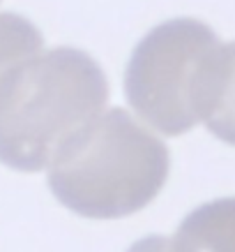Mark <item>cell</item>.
<instances>
[{
	"mask_svg": "<svg viewBox=\"0 0 235 252\" xmlns=\"http://www.w3.org/2000/svg\"><path fill=\"white\" fill-rule=\"evenodd\" d=\"M108 102L99 63L81 49L55 46L9 72L0 84V162L42 171Z\"/></svg>",
	"mask_w": 235,
	"mask_h": 252,
	"instance_id": "cell-1",
	"label": "cell"
},
{
	"mask_svg": "<svg viewBox=\"0 0 235 252\" xmlns=\"http://www.w3.org/2000/svg\"><path fill=\"white\" fill-rule=\"evenodd\" d=\"M171 171L166 144L120 107L99 114L55 153L49 188L62 206L92 220L145 208Z\"/></svg>",
	"mask_w": 235,
	"mask_h": 252,
	"instance_id": "cell-2",
	"label": "cell"
},
{
	"mask_svg": "<svg viewBox=\"0 0 235 252\" xmlns=\"http://www.w3.org/2000/svg\"><path fill=\"white\" fill-rule=\"evenodd\" d=\"M219 39L208 23L180 16L155 26L131 51L125 95L148 125L164 137L189 132L198 118V93Z\"/></svg>",
	"mask_w": 235,
	"mask_h": 252,
	"instance_id": "cell-3",
	"label": "cell"
},
{
	"mask_svg": "<svg viewBox=\"0 0 235 252\" xmlns=\"http://www.w3.org/2000/svg\"><path fill=\"white\" fill-rule=\"evenodd\" d=\"M198 118L224 144L235 146V42L219 44L198 93Z\"/></svg>",
	"mask_w": 235,
	"mask_h": 252,
	"instance_id": "cell-4",
	"label": "cell"
},
{
	"mask_svg": "<svg viewBox=\"0 0 235 252\" xmlns=\"http://www.w3.org/2000/svg\"><path fill=\"white\" fill-rule=\"evenodd\" d=\"M173 252H235V197L194 208L171 238Z\"/></svg>",
	"mask_w": 235,
	"mask_h": 252,
	"instance_id": "cell-5",
	"label": "cell"
},
{
	"mask_svg": "<svg viewBox=\"0 0 235 252\" xmlns=\"http://www.w3.org/2000/svg\"><path fill=\"white\" fill-rule=\"evenodd\" d=\"M44 37L39 28L26 16L14 12L0 14V84L19 65L39 56Z\"/></svg>",
	"mask_w": 235,
	"mask_h": 252,
	"instance_id": "cell-6",
	"label": "cell"
},
{
	"mask_svg": "<svg viewBox=\"0 0 235 252\" xmlns=\"http://www.w3.org/2000/svg\"><path fill=\"white\" fill-rule=\"evenodd\" d=\"M127 252H173V248H171V238L152 234V236H145L141 241H136Z\"/></svg>",
	"mask_w": 235,
	"mask_h": 252,
	"instance_id": "cell-7",
	"label": "cell"
}]
</instances>
